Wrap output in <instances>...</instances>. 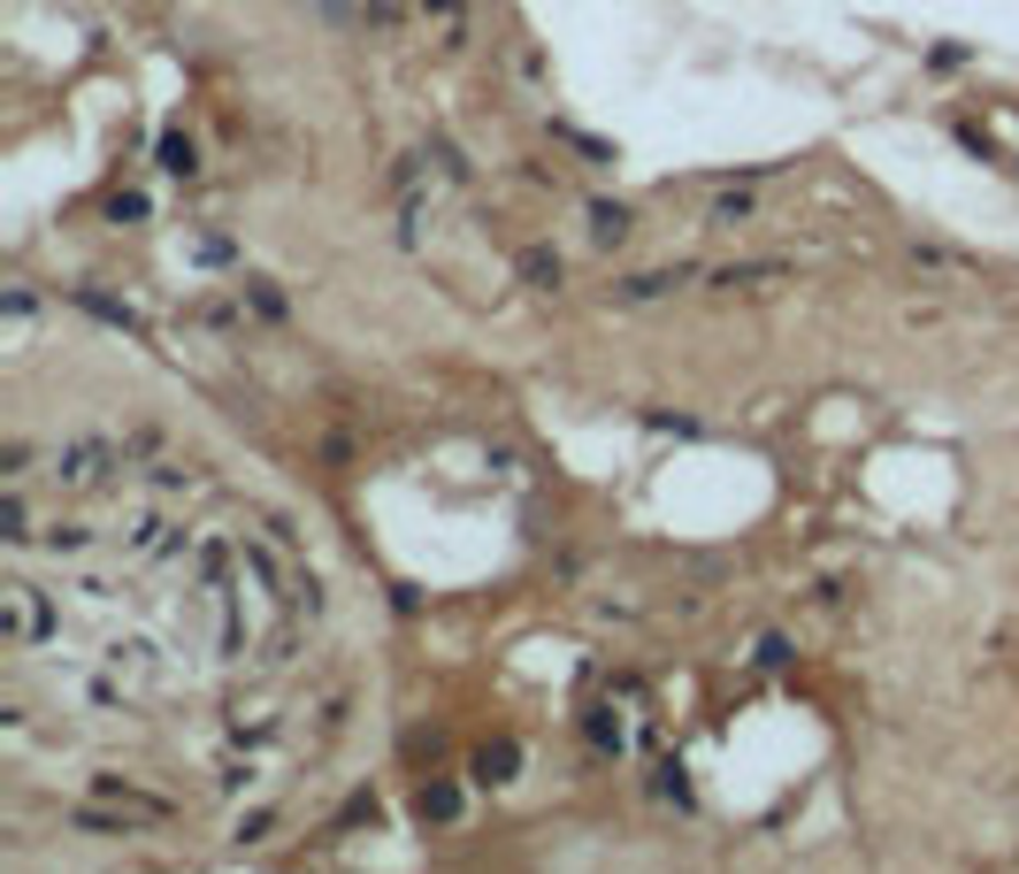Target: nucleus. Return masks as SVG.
Instances as JSON below:
<instances>
[{
    "instance_id": "7",
    "label": "nucleus",
    "mask_w": 1019,
    "mask_h": 874,
    "mask_svg": "<svg viewBox=\"0 0 1019 874\" xmlns=\"http://www.w3.org/2000/svg\"><path fill=\"white\" fill-rule=\"evenodd\" d=\"M912 277H928V284H966V277H974V253L920 238V246H912Z\"/></svg>"
},
{
    "instance_id": "25",
    "label": "nucleus",
    "mask_w": 1019,
    "mask_h": 874,
    "mask_svg": "<svg viewBox=\"0 0 1019 874\" xmlns=\"http://www.w3.org/2000/svg\"><path fill=\"white\" fill-rule=\"evenodd\" d=\"M108 223H147V192H116L108 199Z\"/></svg>"
},
{
    "instance_id": "9",
    "label": "nucleus",
    "mask_w": 1019,
    "mask_h": 874,
    "mask_svg": "<svg viewBox=\"0 0 1019 874\" xmlns=\"http://www.w3.org/2000/svg\"><path fill=\"white\" fill-rule=\"evenodd\" d=\"M108 668H116V676H131L139 691H154V683H162V652H154L147 637H116V645H108Z\"/></svg>"
},
{
    "instance_id": "10",
    "label": "nucleus",
    "mask_w": 1019,
    "mask_h": 874,
    "mask_svg": "<svg viewBox=\"0 0 1019 874\" xmlns=\"http://www.w3.org/2000/svg\"><path fill=\"white\" fill-rule=\"evenodd\" d=\"M583 223H590V246H629V238H637V215H629L621 199H590Z\"/></svg>"
},
{
    "instance_id": "19",
    "label": "nucleus",
    "mask_w": 1019,
    "mask_h": 874,
    "mask_svg": "<svg viewBox=\"0 0 1019 874\" xmlns=\"http://www.w3.org/2000/svg\"><path fill=\"white\" fill-rule=\"evenodd\" d=\"M552 139H560V147H575L590 170H614V147H606V139H590V131H575V123H552Z\"/></svg>"
},
{
    "instance_id": "30",
    "label": "nucleus",
    "mask_w": 1019,
    "mask_h": 874,
    "mask_svg": "<svg viewBox=\"0 0 1019 874\" xmlns=\"http://www.w3.org/2000/svg\"><path fill=\"white\" fill-rule=\"evenodd\" d=\"M315 8H330V15H353V0H315Z\"/></svg>"
},
{
    "instance_id": "2",
    "label": "nucleus",
    "mask_w": 1019,
    "mask_h": 874,
    "mask_svg": "<svg viewBox=\"0 0 1019 874\" xmlns=\"http://www.w3.org/2000/svg\"><path fill=\"white\" fill-rule=\"evenodd\" d=\"M116 468H131V453H123V438H69L54 461H46V476L62 484V492H100Z\"/></svg>"
},
{
    "instance_id": "5",
    "label": "nucleus",
    "mask_w": 1019,
    "mask_h": 874,
    "mask_svg": "<svg viewBox=\"0 0 1019 874\" xmlns=\"http://www.w3.org/2000/svg\"><path fill=\"white\" fill-rule=\"evenodd\" d=\"M414 8H422V31L445 54H468V39H476V8L468 0H414Z\"/></svg>"
},
{
    "instance_id": "11",
    "label": "nucleus",
    "mask_w": 1019,
    "mask_h": 874,
    "mask_svg": "<svg viewBox=\"0 0 1019 874\" xmlns=\"http://www.w3.org/2000/svg\"><path fill=\"white\" fill-rule=\"evenodd\" d=\"M751 215H759V192H751V184H728V192L705 199V230H736V223H751Z\"/></svg>"
},
{
    "instance_id": "21",
    "label": "nucleus",
    "mask_w": 1019,
    "mask_h": 874,
    "mask_svg": "<svg viewBox=\"0 0 1019 874\" xmlns=\"http://www.w3.org/2000/svg\"><path fill=\"white\" fill-rule=\"evenodd\" d=\"M744 660H751V668H767V676H782L798 652H790V637H774V629H767V637H751V652H744Z\"/></svg>"
},
{
    "instance_id": "14",
    "label": "nucleus",
    "mask_w": 1019,
    "mask_h": 874,
    "mask_svg": "<svg viewBox=\"0 0 1019 874\" xmlns=\"http://www.w3.org/2000/svg\"><path fill=\"white\" fill-rule=\"evenodd\" d=\"M560 277H567V261L552 246H521V284L529 292H560Z\"/></svg>"
},
{
    "instance_id": "28",
    "label": "nucleus",
    "mask_w": 1019,
    "mask_h": 874,
    "mask_svg": "<svg viewBox=\"0 0 1019 874\" xmlns=\"http://www.w3.org/2000/svg\"><path fill=\"white\" fill-rule=\"evenodd\" d=\"M31 315H39V300H31L23 284H8V323H31Z\"/></svg>"
},
{
    "instance_id": "12",
    "label": "nucleus",
    "mask_w": 1019,
    "mask_h": 874,
    "mask_svg": "<svg viewBox=\"0 0 1019 874\" xmlns=\"http://www.w3.org/2000/svg\"><path fill=\"white\" fill-rule=\"evenodd\" d=\"M414 821H422V829H453V821H460V790H453V783H422V790H414Z\"/></svg>"
},
{
    "instance_id": "17",
    "label": "nucleus",
    "mask_w": 1019,
    "mask_h": 874,
    "mask_svg": "<svg viewBox=\"0 0 1019 874\" xmlns=\"http://www.w3.org/2000/svg\"><path fill=\"white\" fill-rule=\"evenodd\" d=\"M513 767H521V744H484L468 775H476L484 790H499V783H513Z\"/></svg>"
},
{
    "instance_id": "23",
    "label": "nucleus",
    "mask_w": 1019,
    "mask_h": 874,
    "mask_svg": "<svg viewBox=\"0 0 1019 874\" xmlns=\"http://www.w3.org/2000/svg\"><path fill=\"white\" fill-rule=\"evenodd\" d=\"M590 744H598V752H621V721H614V705H590Z\"/></svg>"
},
{
    "instance_id": "24",
    "label": "nucleus",
    "mask_w": 1019,
    "mask_h": 874,
    "mask_svg": "<svg viewBox=\"0 0 1019 874\" xmlns=\"http://www.w3.org/2000/svg\"><path fill=\"white\" fill-rule=\"evenodd\" d=\"M652 790H660V798H668V806H682V813H690V806H697V798H690V783H682V767H675V759H668V767H660V783H652Z\"/></svg>"
},
{
    "instance_id": "16",
    "label": "nucleus",
    "mask_w": 1019,
    "mask_h": 874,
    "mask_svg": "<svg viewBox=\"0 0 1019 874\" xmlns=\"http://www.w3.org/2000/svg\"><path fill=\"white\" fill-rule=\"evenodd\" d=\"M39 544H46L54 560H77V552L100 544V529H93V522H54V529H39Z\"/></svg>"
},
{
    "instance_id": "6",
    "label": "nucleus",
    "mask_w": 1019,
    "mask_h": 874,
    "mask_svg": "<svg viewBox=\"0 0 1019 874\" xmlns=\"http://www.w3.org/2000/svg\"><path fill=\"white\" fill-rule=\"evenodd\" d=\"M690 277H697V269H682V261H675V269H644V277H621V284H606V300H614V307H652V300L682 292Z\"/></svg>"
},
{
    "instance_id": "8",
    "label": "nucleus",
    "mask_w": 1019,
    "mask_h": 874,
    "mask_svg": "<svg viewBox=\"0 0 1019 874\" xmlns=\"http://www.w3.org/2000/svg\"><path fill=\"white\" fill-rule=\"evenodd\" d=\"M798 269L790 261H728V269H713V292H767V284H790Z\"/></svg>"
},
{
    "instance_id": "29",
    "label": "nucleus",
    "mask_w": 1019,
    "mask_h": 874,
    "mask_svg": "<svg viewBox=\"0 0 1019 874\" xmlns=\"http://www.w3.org/2000/svg\"><path fill=\"white\" fill-rule=\"evenodd\" d=\"M269 821H277V813H246V821H238V844H261V837H269Z\"/></svg>"
},
{
    "instance_id": "13",
    "label": "nucleus",
    "mask_w": 1019,
    "mask_h": 874,
    "mask_svg": "<svg viewBox=\"0 0 1019 874\" xmlns=\"http://www.w3.org/2000/svg\"><path fill=\"white\" fill-rule=\"evenodd\" d=\"M77 307H85V315H100V323H116V331H131V338H147V315H139V307H123V300H108V292H93V284H77Z\"/></svg>"
},
{
    "instance_id": "4",
    "label": "nucleus",
    "mask_w": 1019,
    "mask_h": 874,
    "mask_svg": "<svg viewBox=\"0 0 1019 874\" xmlns=\"http://www.w3.org/2000/svg\"><path fill=\"white\" fill-rule=\"evenodd\" d=\"M85 798H108V806H123V813H131V821H147V829H170V821H176L170 798L139 790V783H131V775H116V767H100V775L85 783Z\"/></svg>"
},
{
    "instance_id": "20",
    "label": "nucleus",
    "mask_w": 1019,
    "mask_h": 874,
    "mask_svg": "<svg viewBox=\"0 0 1019 874\" xmlns=\"http://www.w3.org/2000/svg\"><path fill=\"white\" fill-rule=\"evenodd\" d=\"M192 484H199V476H192V468H176V461H154V468H147V492H154V499H184Z\"/></svg>"
},
{
    "instance_id": "26",
    "label": "nucleus",
    "mask_w": 1019,
    "mask_h": 874,
    "mask_svg": "<svg viewBox=\"0 0 1019 874\" xmlns=\"http://www.w3.org/2000/svg\"><path fill=\"white\" fill-rule=\"evenodd\" d=\"M261 529H269V537H277L284 552H300V544H307V537H300V522H292V515H261Z\"/></svg>"
},
{
    "instance_id": "1",
    "label": "nucleus",
    "mask_w": 1019,
    "mask_h": 874,
    "mask_svg": "<svg viewBox=\"0 0 1019 874\" xmlns=\"http://www.w3.org/2000/svg\"><path fill=\"white\" fill-rule=\"evenodd\" d=\"M54 629H62V614H54V598L39 591V583H0V637L15 645V652H39V645H54Z\"/></svg>"
},
{
    "instance_id": "27",
    "label": "nucleus",
    "mask_w": 1019,
    "mask_h": 874,
    "mask_svg": "<svg viewBox=\"0 0 1019 874\" xmlns=\"http://www.w3.org/2000/svg\"><path fill=\"white\" fill-rule=\"evenodd\" d=\"M0 476L23 484V476H31V445H8V453H0Z\"/></svg>"
},
{
    "instance_id": "22",
    "label": "nucleus",
    "mask_w": 1019,
    "mask_h": 874,
    "mask_svg": "<svg viewBox=\"0 0 1019 874\" xmlns=\"http://www.w3.org/2000/svg\"><path fill=\"white\" fill-rule=\"evenodd\" d=\"M238 300H253V315L284 323V300H277V284H269V277H246V284H238Z\"/></svg>"
},
{
    "instance_id": "18",
    "label": "nucleus",
    "mask_w": 1019,
    "mask_h": 874,
    "mask_svg": "<svg viewBox=\"0 0 1019 874\" xmlns=\"http://www.w3.org/2000/svg\"><path fill=\"white\" fill-rule=\"evenodd\" d=\"M0 537L8 544H31L39 529H31V507H23V484H8V499H0Z\"/></svg>"
},
{
    "instance_id": "15",
    "label": "nucleus",
    "mask_w": 1019,
    "mask_h": 874,
    "mask_svg": "<svg viewBox=\"0 0 1019 874\" xmlns=\"http://www.w3.org/2000/svg\"><path fill=\"white\" fill-rule=\"evenodd\" d=\"M154 162H162V176H199V147H192V131H162V139H154Z\"/></svg>"
},
{
    "instance_id": "3",
    "label": "nucleus",
    "mask_w": 1019,
    "mask_h": 874,
    "mask_svg": "<svg viewBox=\"0 0 1019 874\" xmlns=\"http://www.w3.org/2000/svg\"><path fill=\"white\" fill-rule=\"evenodd\" d=\"M123 552H131V560H154V568H170V560H192V552H199V537L176 522V515L147 507V515H131V522H123Z\"/></svg>"
}]
</instances>
